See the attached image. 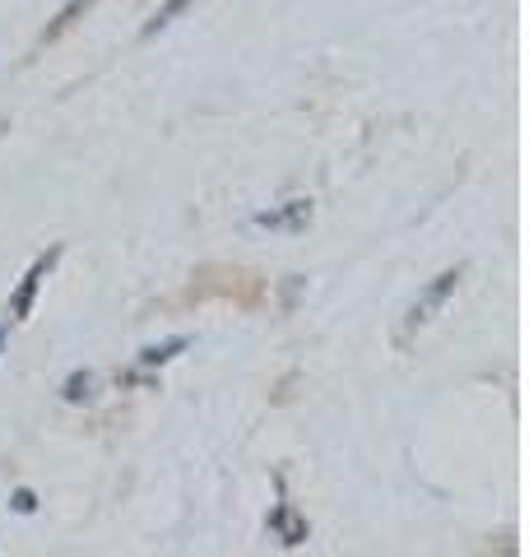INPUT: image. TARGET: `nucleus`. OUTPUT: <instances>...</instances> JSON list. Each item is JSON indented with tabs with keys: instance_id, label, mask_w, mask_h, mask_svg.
Returning <instances> with one entry per match:
<instances>
[{
	"instance_id": "423d86ee",
	"label": "nucleus",
	"mask_w": 529,
	"mask_h": 557,
	"mask_svg": "<svg viewBox=\"0 0 529 557\" xmlns=\"http://www.w3.org/2000/svg\"><path fill=\"white\" fill-rule=\"evenodd\" d=\"M186 5H190V0H168V5H163V10H158V14H153V20L145 24V38H153V33H158V28H168V24H172V20H176V14H182V10H186Z\"/></svg>"
},
{
	"instance_id": "0eeeda50",
	"label": "nucleus",
	"mask_w": 529,
	"mask_h": 557,
	"mask_svg": "<svg viewBox=\"0 0 529 557\" xmlns=\"http://www.w3.org/2000/svg\"><path fill=\"white\" fill-rule=\"evenodd\" d=\"M88 386H94V376H70L65 381V399H88Z\"/></svg>"
},
{
	"instance_id": "f03ea898",
	"label": "nucleus",
	"mask_w": 529,
	"mask_h": 557,
	"mask_svg": "<svg viewBox=\"0 0 529 557\" xmlns=\"http://www.w3.org/2000/svg\"><path fill=\"white\" fill-rule=\"evenodd\" d=\"M51 260H57V251H51V256H42V260H33V270L24 274V284H20V293H14V302H10V317H14V321H28L33 298H38V288H42V274L51 270Z\"/></svg>"
},
{
	"instance_id": "f257e3e1",
	"label": "nucleus",
	"mask_w": 529,
	"mask_h": 557,
	"mask_svg": "<svg viewBox=\"0 0 529 557\" xmlns=\"http://www.w3.org/2000/svg\"><path fill=\"white\" fill-rule=\"evenodd\" d=\"M455 284H460V270H446V274H436V284H432L428 293H422V298L414 302V311H409V330H414V325H422V321H432V311H436L441 302L451 298V293H455Z\"/></svg>"
},
{
	"instance_id": "7ed1b4c3",
	"label": "nucleus",
	"mask_w": 529,
	"mask_h": 557,
	"mask_svg": "<svg viewBox=\"0 0 529 557\" xmlns=\"http://www.w3.org/2000/svg\"><path fill=\"white\" fill-rule=\"evenodd\" d=\"M307 219H311V200H288L284 209L256 214V228H303Z\"/></svg>"
},
{
	"instance_id": "1a4fd4ad",
	"label": "nucleus",
	"mask_w": 529,
	"mask_h": 557,
	"mask_svg": "<svg viewBox=\"0 0 529 557\" xmlns=\"http://www.w3.org/2000/svg\"><path fill=\"white\" fill-rule=\"evenodd\" d=\"M0 339H5V325H0Z\"/></svg>"
},
{
	"instance_id": "6e6552de",
	"label": "nucleus",
	"mask_w": 529,
	"mask_h": 557,
	"mask_svg": "<svg viewBox=\"0 0 529 557\" xmlns=\"http://www.w3.org/2000/svg\"><path fill=\"white\" fill-rule=\"evenodd\" d=\"M14 511H33V493H28V487H20V493H14Z\"/></svg>"
},
{
	"instance_id": "39448f33",
	"label": "nucleus",
	"mask_w": 529,
	"mask_h": 557,
	"mask_svg": "<svg viewBox=\"0 0 529 557\" xmlns=\"http://www.w3.org/2000/svg\"><path fill=\"white\" fill-rule=\"evenodd\" d=\"M186 344H190V339H182V335L168 339V344H153V348H145V354H139V362H145V368H158V362H168V358L182 354Z\"/></svg>"
},
{
	"instance_id": "20e7f679",
	"label": "nucleus",
	"mask_w": 529,
	"mask_h": 557,
	"mask_svg": "<svg viewBox=\"0 0 529 557\" xmlns=\"http://www.w3.org/2000/svg\"><path fill=\"white\" fill-rule=\"evenodd\" d=\"M270 525H274L279 534H284V544H303V539H307V525H303V520H293V511H288V507H279V511L270 516Z\"/></svg>"
}]
</instances>
